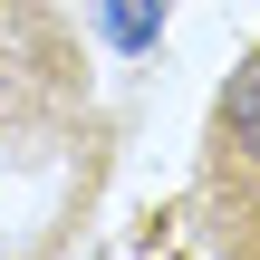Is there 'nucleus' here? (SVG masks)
Returning a JSON list of instances; mask_svg holds the SVG:
<instances>
[{"label": "nucleus", "mask_w": 260, "mask_h": 260, "mask_svg": "<svg viewBox=\"0 0 260 260\" xmlns=\"http://www.w3.org/2000/svg\"><path fill=\"white\" fill-rule=\"evenodd\" d=\"M222 135H241V154H260V68L232 87V106H222Z\"/></svg>", "instance_id": "obj_1"}]
</instances>
